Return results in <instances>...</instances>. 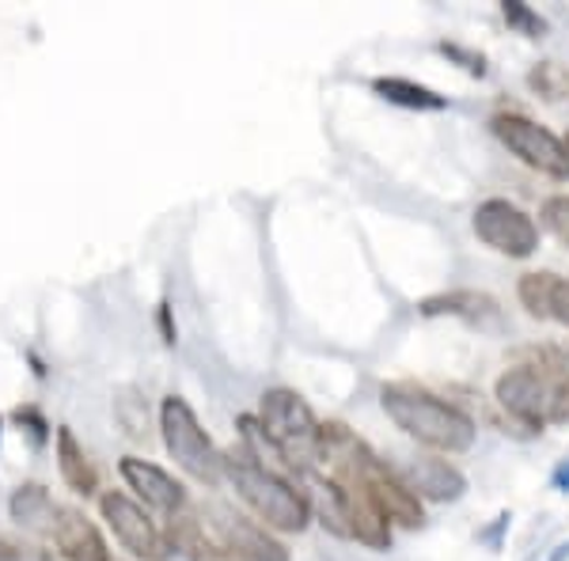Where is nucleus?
Segmentation results:
<instances>
[{
    "label": "nucleus",
    "instance_id": "24",
    "mask_svg": "<svg viewBox=\"0 0 569 561\" xmlns=\"http://www.w3.org/2000/svg\"><path fill=\"white\" fill-rule=\"evenodd\" d=\"M0 561H58V558H53L50 550H42L39 542L0 535Z\"/></svg>",
    "mask_w": 569,
    "mask_h": 561
},
{
    "label": "nucleus",
    "instance_id": "9",
    "mask_svg": "<svg viewBox=\"0 0 569 561\" xmlns=\"http://www.w3.org/2000/svg\"><path fill=\"white\" fill-rule=\"evenodd\" d=\"M201 520H206V528L240 561H292L284 542L273 539V531L266 528V523H259L254 517H243V512L228 509V504H220V501L206 504Z\"/></svg>",
    "mask_w": 569,
    "mask_h": 561
},
{
    "label": "nucleus",
    "instance_id": "3",
    "mask_svg": "<svg viewBox=\"0 0 569 561\" xmlns=\"http://www.w3.org/2000/svg\"><path fill=\"white\" fill-rule=\"evenodd\" d=\"M259 425L292 471H316L323 459V421L292 388H270L259 402Z\"/></svg>",
    "mask_w": 569,
    "mask_h": 561
},
{
    "label": "nucleus",
    "instance_id": "31",
    "mask_svg": "<svg viewBox=\"0 0 569 561\" xmlns=\"http://www.w3.org/2000/svg\"><path fill=\"white\" fill-rule=\"evenodd\" d=\"M566 144H569V137H566Z\"/></svg>",
    "mask_w": 569,
    "mask_h": 561
},
{
    "label": "nucleus",
    "instance_id": "2",
    "mask_svg": "<svg viewBox=\"0 0 569 561\" xmlns=\"http://www.w3.org/2000/svg\"><path fill=\"white\" fill-rule=\"evenodd\" d=\"M220 463H224V478L232 482L236 497L251 509V517L259 523H266L270 531H281V535H300L308 528L311 509L297 482L281 478L270 463L247 452L243 444L224 448Z\"/></svg>",
    "mask_w": 569,
    "mask_h": 561
},
{
    "label": "nucleus",
    "instance_id": "6",
    "mask_svg": "<svg viewBox=\"0 0 569 561\" xmlns=\"http://www.w3.org/2000/svg\"><path fill=\"white\" fill-rule=\"evenodd\" d=\"M558 394H562V383H558L555 375H547L543 368H536L528 361L505 368V372L498 375V383H493V399H498V407L531 432H543L547 425H555Z\"/></svg>",
    "mask_w": 569,
    "mask_h": 561
},
{
    "label": "nucleus",
    "instance_id": "1",
    "mask_svg": "<svg viewBox=\"0 0 569 561\" xmlns=\"http://www.w3.org/2000/svg\"><path fill=\"white\" fill-rule=\"evenodd\" d=\"M380 407L391 418L395 429H402L410 440L429 448L433 455H463L475 448L479 429L456 402L440 399L421 383L395 380L380 388Z\"/></svg>",
    "mask_w": 569,
    "mask_h": 561
},
{
    "label": "nucleus",
    "instance_id": "20",
    "mask_svg": "<svg viewBox=\"0 0 569 561\" xmlns=\"http://www.w3.org/2000/svg\"><path fill=\"white\" fill-rule=\"evenodd\" d=\"M501 16L509 23V31L525 34V39H547L550 31V23L531 4H525V0H501Z\"/></svg>",
    "mask_w": 569,
    "mask_h": 561
},
{
    "label": "nucleus",
    "instance_id": "7",
    "mask_svg": "<svg viewBox=\"0 0 569 561\" xmlns=\"http://www.w3.org/2000/svg\"><path fill=\"white\" fill-rule=\"evenodd\" d=\"M471 228L482 247L505 259H531L539 251V224L528 209H520L509 198H486L479 201L471 217Z\"/></svg>",
    "mask_w": 569,
    "mask_h": 561
},
{
    "label": "nucleus",
    "instance_id": "30",
    "mask_svg": "<svg viewBox=\"0 0 569 561\" xmlns=\"http://www.w3.org/2000/svg\"><path fill=\"white\" fill-rule=\"evenodd\" d=\"M0 437H4V421H0Z\"/></svg>",
    "mask_w": 569,
    "mask_h": 561
},
{
    "label": "nucleus",
    "instance_id": "19",
    "mask_svg": "<svg viewBox=\"0 0 569 561\" xmlns=\"http://www.w3.org/2000/svg\"><path fill=\"white\" fill-rule=\"evenodd\" d=\"M8 512H12V520L20 523V528L50 535V531H53V517H58V504L50 501V490H46V485L23 482L20 490L12 493V501H8Z\"/></svg>",
    "mask_w": 569,
    "mask_h": 561
},
{
    "label": "nucleus",
    "instance_id": "13",
    "mask_svg": "<svg viewBox=\"0 0 569 561\" xmlns=\"http://www.w3.org/2000/svg\"><path fill=\"white\" fill-rule=\"evenodd\" d=\"M418 315L426 319H460L467 327H493L501 319V308L490 292L479 289H452V292H437V297H426L418 303Z\"/></svg>",
    "mask_w": 569,
    "mask_h": 561
},
{
    "label": "nucleus",
    "instance_id": "12",
    "mask_svg": "<svg viewBox=\"0 0 569 561\" xmlns=\"http://www.w3.org/2000/svg\"><path fill=\"white\" fill-rule=\"evenodd\" d=\"M50 539H53V547L61 550V558H69V561H110L107 539L99 535L96 523L80 509H72V504H58Z\"/></svg>",
    "mask_w": 569,
    "mask_h": 561
},
{
    "label": "nucleus",
    "instance_id": "15",
    "mask_svg": "<svg viewBox=\"0 0 569 561\" xmlns=\"http://www.w3.org/2000/svg\"><path fill=\"white\" fill-rule=\"evenodd\" d=\"M517 297L531 319L569 327V278H558V273H547V270L525 273V278L517 281Z\"/></svg>",
    "mask_w": 569,
    "mask_h": 561
},
{
    "label": "nucleus",
    "instance_id": "18",
    "mask_svg": "<svg viewBox=\"0 0 569 561\" xmlns=\"http://www.w3.org/2000/svg\"><path fill=\"white\" fill-rule=\"evenodd\" d=\"M372 91L383 99V103L402 107V110H421V114L448 110V96H440V91L418 84V80H407V77H376Z\"/></svg>",
    "mask_w": 569,
    "mask_h": 561
},
{
    "label": "nucleus",
    "instance_id": "11",
    "mask_svg": "<svg viewBox=\"0 0 569 561\" xmlns=\"http://www.w3.org/2000/svg\"><path fill=\"white\" fill-rule=\"evenodd\" d=\"M399 478L421 497V501H433V504H452L467 493V474L448 455H433V452L407 463L399 471Z\"/></svg>",
    "mask_w": 569,
    "mask_h": 561
},
{
    "label": "nucleus",
    "instance_id": "22",
    "mask_svg": "<svg viewBox=\"0 0 569 561\" xmlns=\"http://www.w3.org/2000/svg\"><path fill=\"white\" fill-rule=\"evenodd\" d=\"M437 53L452 61V66H460L467 77H475V80L490 77V66H486V58L479 50H467V46H460V42H437Z\"/></svg>",
    "mask_w": 569,
    "mask_h": 561
},
{
    "label": "nucleus",
    "instance_id": "27",
    "mask_svg": "<svg viewBox=\"0 0 569 561\" xmlns=\"http://www.w3.org/2000/svg\"><path fill=\"white\" fill-rule=\"evenodd\" d=\"M550 490L555 493H569V455H562L550 471Z\"/></svg>",
    "mask_w": 569,
    "mask_h": 561
},
{
    "label": "nucleus",
    "instance_id": "14",
    "mask_svg": "<svg viewBox=\"0 0 569 561\" xmlns=\"http://www.w3.org/2000/svg\"><path fill=\"white\" fill-rule=\"evenodd\" d=\"M346 493V509H350V528H353V539L365 542L369 550H391V520L383 517V509L372 501V493L365 490L357 478H346V474H330Z\"/></svg>",
    "mask_w": 569,
    "mask_h": 561
},
{
    "label": "nucleus",
    "instance_id": "10",
    "mask_svg": "<svg viewBox=\"0 0 569 561\" xmlns=\"http://www.w3.org/2000/svg\"><path fill=\"white\" fill-rule=\"evenodd\" d=\"M118 474H122L126 490H133V501L144 504V509L160 512V517L187 512V485L176 474L163 471V467H156L152 459L122 455L118 459Z\"/></svg>",
    "mask_w": 569,
    "mask_h": 561
},
{
    "label": "nucleus",
    "instance_id": "26",
    "mask_svg": "<svg viewBox=\"0 0 569 561\" xmlns=\"http://www.w3.org/2000/svg\"><path fill=\"white\" fill-rule=\"evenodd\" d=\"M12 418H16V425L31 432L34 444H46V440H50V425H46V418L34 407H20V410L12 413Z\"/></svg>",
    "mask_w": 569,
    "mask_h": 561
},
{
    "label": "nucleus",
    "instance_id": "21",
    "mask_svg": "<svg viewBox=\"0 0 569 561\" xmlns=\"http://www.w3.org/2000/svg\"><path fill=\"white\" fill-rule=\"evenodd\" d=\"M528 84L536 96L550 99V103H558V99L569 96V72L558 66V61H539L536 69L528 72Z\"/></svg>",
    "mask_w": 569,
    "mask_h": 561
},
{
    "label": "nucleus",
    "instance_id": "5",
    "mask_svg": "<svg viewBox=\"0 0 569 561\" xmlns=\"http://www.w3.org/2000/svg\"><path fill=\"white\" fill-rule=\"evenodd\" d=\"M490 133L517 156L525 168H531L543 179L569 182V144L566 137H558L555 130L539 126L536 118L517 114V110H501L490 118Z\"/></svg>",
    "mask_w": 569,
    "mask_h": 561
},
{
    "label": "nucleus",
    "instance_id": "29",
    "mask_svg": "<svg viewBox=\"0 0 569 561\" xmlns=\"http://www.w3.org/2000/svg\"><path fill=\"white\" fill-rule=\"evenodd\" d=\"M547 561H569V539H566V542H558V547H550Z\"/></svg>",
    "mask_w": 569,
    "mask_h": 561
},
{
    "label": "nucleus",
    "instance_id": "23",
    "mask_svg": "<svg viewBox=\"0 0 569 561\" xmlns=\"http://www.w3.org/2000/svg\"><path fill=\"white\" fill-rule=\"evenodd\" d=\"M539 220H543V228L558 239V243L569 247V194L547 198L543 209H539Z\"/></svg>",
    "mask_w": 569,
    "mask_h": 561
},
{
    "label": "nucleus",
    "instance_id": "4",
    "mask_svg": "<svg viewBox=\"0 0 569 561\" xmlns=\"http://www.w3.org/2000/svg\"><path fill=\"white\" fill-rule=\"evenodd\" d=\"M160 437L182 474H190L194 482L209 485V490H217V485L224 482L220 448L213 444V437L201 429L194 407H190L182 394H168V399L160 402Z\"/></svg>",
    "mask_w": 569,
    "mask_h": 561
},
{
    "label": "nucleus",
    "instance_id": "25",
    "mask_svg": "<svg viewBox=\"0 0 569 561\" xmlns=\"http://www.w3.org/2000/svg\"><path fill=\"white\" fill-rule=\"evenodd\" d=\"M509 528H512V512L505 509V512H498L486 528H479V547H486V550H501L505 547V535H509Z\"/></svg>",
    "mask_w": 569,
    "mask_h": 561
},
{
    "label": "nucleus",
    "instance_id": "28",
    "mask_svg": "<svg viewBox=\"0 0 569 561\" xmlns=\"http://www.w3.org/2000/svg\"><path fill=\"white\" fill-rule=\"evenodd\" d=\"M156 319H160L163 345H176V323H171V303H168V300L160 303V315H156Z\"/></svg>",
    "mask_w": 569,
    "mask_h": 561
},
{
    "label": "nucleus",
    "instance_id": "17",
    "mask_svg": "<svg viewBox=\"0 0 569 561\" xmlns=\"http://www.w3.org/2000/svg\"><path fill=\"white\" fill-rule=\"evenodd\" d=\"M53 455H58V474H61V482H66L72 493L91 497V493L99 490L96 467H91V459H88V452H84V444H80L77 432H72L69 425H58V432H53Z\"/></svg>",
    "mask_w": 569,
    "mask_h": 561
},
{
    "label": "nucleus",
    "instance_id": "16",
    "mask_svg": "<svg viewBox=\"0 0 569 561\" xmlns=\"http://www.w3.org/2000/svg\"><path fill=\"white\" fill-rule=\"evenodd\" d=\"M163 535H168L176 554L190 558V561H240L232 550L224 547V542L213 535V531L206 528V520L194 517V512H179V517H171Z\"/></svg>",
    "mask_w": 569,
    "mask_h": 561
},
{
    "label": "nucleus",
    "instance_id": "8",
    "mask_svg": "<svg viewBox=\"0 0 569 561\" xmlns=\"http://www.w3.org/2000/svg\"><path fill=\"white\" fill-rule=\"evenodd\" d=\"M99 512H103L107 528L114 531V539L122 542V550H130L137 561H168L176 554L168 535L152 523L149 509L137 504L126 490H107L99 497Z\"/></svg>",
    "mask_w": 569,
    "mask_h": 561
}]
</instances>
